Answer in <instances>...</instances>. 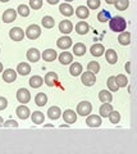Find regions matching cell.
Returning a JSON list of instances; mask_svg holds the SVG:
<instances>
[{
    "label": "cell",
    "instance_id": "32",
    "mask_svg": "<svg viewBox=\"0 0 137 154\" xmlns=\"http://www.w3.org/2000/svg\"><path fill=\"white\" fill-rule=\"evenodd\" d=\"M113 110V107L110 105V103H103V105L100 107V116L101 117H108V114H109L110 112Z\"/></svg>",
    "mask_w": 137,
    "mask_h": 154
},
{
    "label": "cell",
    "instance_id": "9",
    "mask_svg": "<svg viewBox=\"0 0 137 154\" xmlns=\"http://www.w3.org/2000/svg\"><path fill=\"white\" fill-rule=\"evenodd\" d=\"M63 119H64V122L68 123V125L74 123L76 121H77V114H76L74 110L67 109V110H65V112L63 113Z\"/></svg>",
    "mask_w": 137,
    "mask_h": 154
},
{
    "label": "cell",
    "instance_id": "39",
    "mask_svg": "<svg viewBox=\"0 0 137 154\" xmlns=\"http://www.w3.org/2000/svg\"><path fill=\"white\" fill-rule=\"evenodd\" d=\"M97 19H99L100 22H106V21H109V19H110V13L108 12V11H101V12H99Z\"/></svg>",
    "mask_w": 137,
    "mask_h": 154
},
{
    "label": "cell",
    "instance_id": "27",
    "mask_svg": "<svg viewBox=\"0 0 137 154\" xmlns=\"http://www.w3.org/2000/svg\"><path fill=\"white\" fill-rule=\"evenodd\" d=\"M31 118H32V122H34L35 125H41V123H44L45 121V116L42 112H34L31 114Z\"/></svg>",
    "mask_w": 137,
    "mask_h": 154
},
{
    "label": "cell",
    "instance_id": "19",
    "mask_svg": "<svg viewBox=\"0 0 137 154\" xmlns=\"http://www.w3.org/2000/svg\"><path fill=\"white\" fill-rule=\"evenodd\" d=\"M60 116H62V110H60L59 107H55V105H53V107H50L48 109V117L50 119H58Z\"/></svg>",
    "mask_w": 137,
    "mask_h": 154
},
{
    "label": "cell",
    "instance_id": "14",
    "mask_svg": "<svg viewBox=\"0 0 137 154\" xmlns=\"http://www.w3.org/2000/svg\"><path fill=\"white\" fill-rule=\"evenodd\" d=\"M41 58V54H40V51L36 49V48H31V49H28L27 51V59L30 60V62H39V59Z\"/></svg>",
    "mask_w": 137,
    "mask_h": 154
},
{
    "label": "cell",
    "instance_id": "23",
    "mask_svg": "<svg viewBox=\"0 0 137 154\" xmlns=\"http://www.w3.org/2000/svg\"><path fill=\"white\" fill-rule=\"evenodd\" d=\"M99 99H100V102H103V103H110L113 100V95L109 90H101L100 93H99Z\"/></svg>",
    "mask_w": 137,
    "mask_h": 154
},
{
    "label": "cell",
    "instance_id": "45",
    "mask_svg": "<svg viewBox=\"0 0 137 154\" xmlns=\"http://www.w3.org/2000/svg\"><path fill=\"white\" fill-rule=\"evenodd\" d=\"M126 69H127V72H131V67H130V62L126 64Z\"/></svg>",
    "mask_w": 137,
    "mask_h": 154
},
{
    "label": "cell",
    "instance_id": "20",
    "mask_svg": "<svg viewBox=\"0 0 137 154\" xmlns=\"http://www.w3.org/2000/svg\"><path fill=\"white\" fill-rule=\"evenodd\" d=\"M76 16H77L79 19H86L90 16L88 8L85 7V5H79L77 9H76Z\"/></svg>",
    "mask_w": 137,
    "mask_h": 154
},
{
    "label": "cell",
    "instance_id": "46",
    "mask_svg": "<svg viewBox=\"0 0 137 154\" xmlns=\"http://www.w3.org/2000/svg\"><path fill=\"white\" fill-rule=\"evenodd\" d=\"M3 123H4V119H3V117H1V116H0V127L3 126Z\"/></svg>",
    "mask_w": 137,
    "mask_h": 154
},
{
    "label": "cell",
    "instance_id": "41",
    "mask_svg": "<svg viewBox=\"0 0 137 154\" xmlns=\"http://www.w3.org/2000/svg\"><path fill=\"white\" fill-rule=\"evenodd\" d=\"M99 7H100V0H87V8L97 9Z\"/></svg>",
    "mask_w": 137,
    "mask_h": 154
},
{
    "label": "cell",
    "instance_id": "24",
    "mask_svg": "<svg viewBox=\"0 0 137 154\" xmlns=\"http://www.w3.org/2000/svg\"><path fill=\"white\" fill-rule=\"evenodd\" d=\"M56 80H58V75L55 73V72H48V73L45 75V84L48 86H54Z\"/></svg>",
    "mask_w": 137,
    "mask_h": 154
},
{
    "label": "cell",
    "instance_id": "43",
    "mask_svg": "<svg viewBox=\"0 0 137 154\" xmlns=\"http://www.w3.org/2000/svg\"><path fill=\"white\" fill-rule=\"evenodd\" d=\"M3 126L4 127H14L16 128V127H18V123L14 121V119H8V121H5L3 123Z\"/></svg>",
    "mask_w": 137,
    "mask_h": 154
},
{
    "label": "cell",
    "instance_id": "21",
    "mask_svg": "<svg viewBox=\"0 0 137 154\" xmlns=\"http://www.w3.org/2000/svg\"><path fill=\"white\" fill-rule=\"evenodd\" d=\"M59 62L62 64H64V66L65 64H70L73 62V55L70 54L69 51H63L62 54L59 55Z\"/></svg>",
    "mask_w": 137,
    "mask_h": 154
},
{
    "label": "cell",
    "instance_id": "48",
    "mask_svg": "<svg viewBox=\"0 0 137 154\" xmlns=\"http://www.w3.org/2000/svg\"><path fill=\"white\" fill-rule=\"evenodd\" d=\"M0 72H3V63L0 62Z\"/></svg>",
    "mask_w": 137,
    "mask_h": 154
},
{
    "label": "cell",
    "instance_id": "7",
    "mask_svg": "<svg viewBox=\"0 0 137 154\" xmlns=\"http://www.w3.org/2000/svg\"><path fill=\"white\" fill-rule=\"evenodd\" d=\"M86 125L88 127H99L101 125V118L100 116H96V114H88V117L86 118Z\"/></svg>",
    "mask_w": 137,
    "mask_h": 154
},
{
    "label": "cell",
    "instance_id": "31",
    "mask_svg": "<svg viewBox=\"0 0 137 154\" xmlns=\"http://www.w3.org/2000/svg\"><path fill=\"white\" fill-rule=\"evenodd\" d=\"M35 103L39 105V107H44V105L48 103V96H46V94L39 93V94L35 96Z\"/></svg>",
    "mask_w": 137,
    "mask_h": 154
},
{
    "label": "cell",
    "instance_id": "38",
    "mask_svg": "<svg viewBox=\"0 0 137 154\" xmlns=\"http://www.w3.org/2000/svg\"><path fill=\"white\" fill-rule=\"evenodd\" d=\"M108 88H109V90L110 91H117L118 89V85H117V82H115V76H110L109 79H108Z\"/></svg>",
    "mask_w": 137,
    "mask_h": 154
},
{
    "label": "cell",
    "instance_id": "42",
    "mask_svg": "<svg viewBox=\"0 0 137 154\" xmlns=\"http://www.w3.org/2000/svg\"><path fill=\"white\" fill-rule=\"evenodd\" d=\"M30 7L32 9H40L42 7V0H30Z\"/></svg>",
    "mask_w": 137,
    "mask_h": 154
},
{
    "label": "cell",
    "instance_id": "16",
    "mask_svg": "<svg viewBox=\"0 0 137 154\" xmlns=\"http://www.w3.org/2000/svg\"><path fill=\"white\" fill-rule=\"evenodd\" d=\"M105 53V58H106V62L109 64H115L117 60H118V55H117V51L113 50V49H108Z\"/></svg>",
    "mask_w": 137,
    "mask_h": 154
},
{
    "label": "cell",
    "instance_id": "22",
    "mask_svg": "<svg viewBox=\"0 0 137 154\" xmlns=\"http://www.w3.org/2000/svg\"><path fill=\"white\" fill-rule=\"evenodd\" d=\"M90 51H91V54L94 57H101L104 54V51H105V48L101 44H94L91 46V49H90Z\"/></svg>",
    "mask_w": 137,
    "mask_h": 154
},
{
    "label": "cell",
    "instance_id": "12",
    "mask_svg": "<svg viewBox=\"0 0 137 154\" xmlns=\"http://www.w3.org/2000/svg\"><path fill=\"white\" fill-rule=\"evenodd\" d=\"M73 30V25H72V22L68 21V19H64V21H60L59 23V31L62 32V33H69V32H72Z\"/></svg>",
    "mask_w": 137,
    "mask_h": 154
},
{
    "label": "cell",
    "instance_id": "13",
    "mask_svg": "<svg viewBox=\"0 0 137 154\" xmlns=\"http://www.w3.org/2000/svg\"><path fill=\"white\" fill-rule=\"evenodd\" d=\"M16 113H17V116H18V117H19L21 119H27L28 117H30V114H31L30 109H28V107H26L25 104L19 105V107L16 109Z\"/></svg>",
    "mask_w": 137,
    "mask_h": 154
},
{
    "label": "cell",
    "instance_id": "40",
    "mask_svg": "<svg viewBox=\"0 0 137 154\" xmlns=\"http://www.w3.org/2000/svg\"><path fill=\"white\" fill-rule=\"evenodd\" d=\"M87 69L94 72V73H97L99 71H100V64H99V62H90V63L87 64Z\"/></svg>",
    "mask_w": 137,
    "mask_h": 154
},
{
    "label": "cell",
    "instance_id": "2",
    "mask_svg": "<svg viewBox=\"0 0 137 154\" xmlns=\"http://www.w3.org/2000/svg\"><path fill=\"white\" fill-rule=\"evenodd\" d=\"M91 110H92V105L90 102H87V100H83V102L78 103V105H77V113L79 116H82V117L88 116L91 113Z\"/></svg>",
    "mask_w": 137,
    "mask_h": 154
},
{
    "label": "cell",
    "instance_id": "15",
    "mask_svg": "<svg viewBox=\"0 0 137 154\" xmlns=\"http://www.w3.org/2000/svg\"><path fill=\"white\" fill-rule=\"evenodd\" d=\"M59 11H60V13H62L63 16H65V17H70V16H72V14L74 13V9H73V7L70 5V4H67V3L60 4Z\"/></svg>",
    "mask_w": 137,
    "mask_h": 154
},
{
    "label": "cell",
    "instance_id": "30",
    "mask_svg": "<svg viewBox=\"0 0 137 154\" xmlns=\"http://www.w3.org/2000/svg\"><path fill=\"white\" fill-rule=\"evenodd\" d=\"M86 53V45L82 44V42H77L73 46V54H76L77 57H81Z\"/></svg>",
    "mask_w": 137,
    "mask_h": 154
},
{
    "label": "cell",
    "instance_id": "5",
    "mask_svg": "<svg viewBox=\"0 0 137 154\" xmlns=\"http://www.w3.org/2000/svg\"><path fill=\"white\" fill-rule=\"evenodd\" d=\"M17 99H18V102L22 103V104H26L28 103L31 100V94H30V91H28L27 89L25 88H22L17 91Z\"/></svg>",
    "mask_w": 137,
    "mask_h": 154
},
{
    "label": "cell",
    "instance_id": "1",
    "mask_svg": "<svg viewBox=\"0 0 137 154\" xmlns=\"http://www.w3.org/2000/svg\"><path fill=\"white\" fill-rule=\"evenodd\" d=\"M109 26L112 28V31L114 32H123L127 27V22L123 17L115 16V17H110L109 19Z\"/></svg>",
    "mask_w": 137,
    "mask_h": 154
},
{
    "label": "cell",
    "instance_id": "4",
    "mask_svg": "<svg viewBox=\"0 0 137 154\" xmlns=\"http://www.w3.org/2000/svg\"><path fill=\"white\" fill-rule=\"evenodd\" d=\"M81 81L85 86H92L96 82V76L94 72L88 71V72H83L81 76Z\"/></svg>",
    "mask_w": 137,
    "mask_h": 154
},
{
    "label": "cell",
    "instance_id": "11",
    "mask_svg": "<svg viewBox=\"0 0 137 154\" xmlns=\"http://www.w3.org/2000/svg\"><path fill=\"white\" fill-rule=\"evenodd\" d=\"M16 18H17V11H14L13 8L7 9V11L4 12V14H3V21L5 22V23L13 22Z\"/></svg>",
    "mask_w": 137,
    "mask_h": 154
},
{
    "label": "cell",
    "instance_id": "18",
    "mask_svg": "<svg viewBox=\"0 0 137 154\" xmlns=\"http://www.w3.org/2000/svg\"><path fill=\"white\" fill-rule=\"evenodd\" d=\"M88 30H90V26L85 21H79L77 25H76V32H77L78 35H86Z\"/></svg>",
    "mask_w": 137,
    "mask_h": 154
},
{
    "label": "cell",
    "instance_id": "6",
    "mask_svg": "<svg viewBox=\"0 0 137 154\" xmlns=\"http://www.w3.org/2000/svg\"><path fill=\"white\" fill-rule=\"evenodd\" d=\"M9 36H10L12 40L14 41H21L23 37H25V31L22 30L21 27H13L9 31Z\"/></svg>",
    "mask_w": 137,
    "mask_h": 154
},
{
    "label": "cell",
    "instance_id": "25",
    "mask_svg": "<svg viewBox=\"0 0 137 154\" xmlns=\"http://www.w3.org/2000/svg\"><path fill=\"white\" fill-rule=\"evenodd\" d=\"M56 57L58 55H56V51L54 49H46L42 53V58H44L45 62H53V60H55Z\"/></svg>",
    "mask_w": 137,
    "mask_h": 154
},
{
    "label": "cell",
    "instance_id": "34",
    "mask_svg": "<svg viewBox=\"0 0 137 154\" xmlns=\"http://www.w3.org/2000/svg\"><path fill=\"white\" fill-rule=\"evenodd\" d=\"M115 82L118 85V88H126L128 85V80H127V76L124 75H118L115 77Z\"/></svg>",
    "mask_w": 137,
    "mask_h": 154
},
{
    "label": "cell",
    "instance_id": "33",
    "mask_svg": "<svg viewBox=\"0 0 137 154\" xmlns=\"http://www.w3.org/2000/svg\"><path fill=\"white\" fill-rule=\"evenodd\" d=\"M41 23H42V26H44L45 28H51V27H54L55 21H54V18H53V17L45 16L44 18L41 19Z\"/></svg>",
    "mask_w": 137,
    "mask_h": 154
},
{
    "label": "cell",
    "instance_id": "47",
    "mask_svg": "<svg viewBox=\"0 0 137 154\" xmlns=\"http://www.w3.org/2000/svg\"><path fill=\"white\" fill-rule=\"evenodd\" d=\"M49 3L50 4H56V3H58V0H49Z\"/></svg>",
    "mask_w": 137,
    "mask_h": 154
},
{
    "label": "cell",
    "instance_id": "8",
    "mask_svg": "<svg viewBox=\"0 0 137 154\" xmlns=\"http://www.w3.org/2000/svg\"><path fill=\"white\" fill-rule=\"evenodd\" d=\"M56 45H58V48H60V49L67 50L68 48L72 46V38L68 37V36H62L60 38H58Z\"/></svg>",
    "mask_w": 137,
    "mask_h": 154
},
{
    "label": "cell",
    "instance_id": "37",
    "mask_svg": "<svg viewBox=\"0 0 137 154\" xmlns=\"http://www.w3.org/2000/svg\"><path fill=\"white\" fill-rule=\"evenodd\" d=\"M17 13L21 14L22 17H27L28 14H30V8H28V5H26V4H21V5L17 8Z\"/></svg>",
    "mask_w": 137,
    "mask_h": 154
},
{
    "label": "cell",
    "instance_id": "3",
    "mask_svg": "<svg viewBox=\"0 0 137 154\" xmlns=\"http://www.w3.org/2000/svg\"><path fill=\"white\" fill-rule=\"evenodd\" d=\"M41 35V28L40 26L37 25H30L27 27L26 30V36L30 38V40H36L37 37H39Z\"/></svg>",
    "mask_w": 137,
    "mask_h": 154
},
{
    "label": "cell",
    "instance_id": "28",
    "mask_svg": "<svg viewBox=\"0 0 137 154\" xmlns=\"http://www.w3.org/2000/svg\"><path fill=\"white\" fill-rule=\"evenodd\" d=\"M118 41H119L121 45H128L131 42V33L130 32H121V35L118 36Z\"/></svg>",
    "mask_w": 137,
    "mask_h": 154
},
{
    "label": "cell",
    "instance_id": "29",
    "mask_svg": "<svg viewBox=\"0 0 137 154\" xmlns=\"http://www.w3.org/2000/svg\"><path fill=\"white\" fill-rule=\"evenodd\" d=\"M42 84H44V79L41 76H32L30 79V85L34 89L40 88V86H42Z\"/></svg>",
    "mask_w": 137,
    "mask_h": 154
},
{
    "label": "cell",
    "instance_id": "35",
    "mask_svg": "<svg viewBox=\"0 0 137 154\" xmlns=\"http://www.w3.org/2000/svg\"><path fill=\"white\" fill-rule=\"evenodd\" d=\"M114 5L118 11H126L130 7V2L128 0H118V2H114Z\"/></svg>",
    "mask_w": 137,
    "mask_h": 154
},
{
    "label": "cell",
    "instance_id": "44",
    "mask_svg": "<svg viewBox=\"0 0 137 154\" xmlns=\"http://www.w3.org/2000/svg\"><path fill=\"white\" fill-rule=\"evenodd\" d=\"M8 107V100L4 96H0V110H4Z\"/></svg>",
    "mask_w": 137,
    "mask_h": 154
},
{
    "label": "cell",
    "instance_id": "26",
    "mask_svg": "<svg viewBox=\"0 0 137 154\" xmlns=\"http://www.w3.org/2000/svg\"><path fill=\"white\" fill-rule=\"evenodd\" d=\"M69 72L72 76H78L82 73V66L81 63H78V62H74V63H70V67H69Z\"/></svg>",
    "mask_w": 137,
    "mask_h": 154
},
{
    "label": "cell",
    "instance_id": "17",
    "mask_svg": "<svg viewBox=\"0 0 137 154\" xmlns=\"http://www.w3.org/2000/svg\"><path fill=\"white\" fill-rule=\"evenodd\" d=\"M31 72V66L26 63V62H22L17 66V73H19L21 76H27Z\"/></svg>",
    "mask_w": 137,
    "mask_h": 154
},
{
    "label": "cell",
    "instance_id": "10",
    "mask_svg": "<svg viewBox=\"0 0 137 154\" xmlns=\"http://www.w3.org/2000/svg\"><path fill=\"white\" fill-rule=\"evenodd\" d=\"M16 79H17V71L8 68L3 72V80L5 81V82H14Z\"/></svg>",
    "mask_w": 137,
    "mask_h": 154
},
{
    "label": "cell",
    "instance_id": "36",
    "mask_svg": "<svg viewBox=\"0 0 137 154\" xmlns=\"http://www.w3.org/2000/svg\"><path fill=\"white\" fill-rule=\"evenodd\" d=\"M108 117H109V121L112 123H114V125L119 123V121H121V114L118 113L117 110H112V112L108 114Z\"/></svg>",
    "mask_w": 137,
    "mask_h": 154
}]
</instances>
